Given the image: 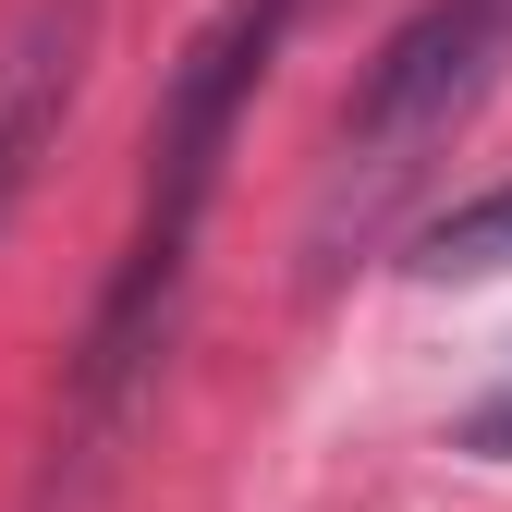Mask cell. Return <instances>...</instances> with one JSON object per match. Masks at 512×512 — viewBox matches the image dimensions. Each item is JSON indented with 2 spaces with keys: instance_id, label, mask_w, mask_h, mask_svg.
I'll list each match as a JSON object with an SVG mask.
<instances>
[{
  "instance_id": "1",
  "label": "cell",
  "mask_w": 512,
  "mask_h": 512,
  "mask_svg": "<svg viewBox=\"0 0 512 512\" xmlns=\"http://www.w3.org/2000/svg\"><path fill=\"white\" fill-rule=\"evenodd\" d=\"M500 61H512V0H427V13L366 61V86L342 110V196L330 208L366 220L427 147H452L476 122V98L500 86Z\"/></svg>"
},
{
  "instance_id": "2",
  "label": "cell",
  "mask_w": 512,
  "mask_h": 512,
  "mask_svg": "<svg viewBox=\"0 0 512 512\" xmlns=\"http://www.w3.org/2000/svg\"><path fill=\"white\" fill-rule=\"evenodd\" d=\"M293 13H305V0H220V13L196 25V49L171 61L159 122H147V208H135V232H159V244H196V232H208L220 159H232V135H244L256 86H269Z\"/></svg>"
},
{
  "instance_id": "3",
  "label": "cell",
  "mask_w": 512,
  "mask_h": 512,
  "mask_svg": "<svg viewBox=\"0 0 512 512\" xmlns=\"http://www.w3.org/2000/svg\"><path fill=\"white\" fill-rule=\"evenodd\" d=\"M86 61H98V0H37V13L0 37V232L37 196L61 122L86 98Z\"/></svg>"
},
{
  "instance_id": "4",
  "label": "cell",
  "mask_w": 512,
  "mask_h": 512,
  "mask_svg": "<svg viewBox=\"0 0 512 512\" xmlns=\"http://www.w3.org/2000/svg\"><path fill=\"white\" fill-rule=\"evenodd\" d=\"M500 269H512V183L415 232V281H500Z\"/></svg>"
}]
</instances>
